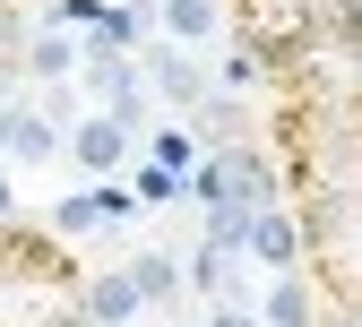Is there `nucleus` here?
I'll use <instances>...</instances> for the list:
<instances>
[{
    "mask_svg": "<svg viewBox=\"0 0 362 327\" xmlns=\"http://www.w3.org/2000/svg\"><path fill=\"white\" fill-rule=\"evenodd\" d=\"M216 327H250V319H216Z\"/></svg>",
    "mask_w": 362,
    "mask_h": 327,
    "instance_id": "obj_7",
    "label": "nucleus"
},
{
    "mask_svg": "<svg viewBox=\"0 0 362 327\" xmlns=\"http://www.w3.org/2000/svg\"><path fill=\"white\" fill-rule=\"evenodd\" d=\"M267 327H310V293L293 285V275H285L276 293H267Z\"/></svg>",
    "mask_w": 362,
    "mask_h": 327,
    "instance_id": "obj_3",
    "label": "nucleus"
},
{
    "mask_svg": "<svg viewBox=\"0 0 362 327\" xmlns=\"http://www.w3.org/2000/svg\"><path fill=\"white\" fill-rule=\"evenodd\" d=\"M18 69H26V9H18V0H0V95L18 86Z\"/></svg>",
    "mask_w": 362,
    "mask_h": 327,
    "instance_id": "obj_2",
    "label": "nucleus"
},
{
    "mask_svg": "<svg viewBox=\"0 0 362 327\" xmlns=\"http://www.w3.org/2000/svg\"><path fill=\"white\" fill-rule=\"evenodd\" d=\"M61 18H104V0H52Z\"/></svg>",
    "mask_w": 362,
    "mask_h": 327,
    "instance_id": "obj_6",
    "label": "nucleus"
},
{
    "mask_svg": "<svg viewBox=\"0 0 362 327\" xmlns=\"http://www.w3.org/2000/svg\"><path fill=\"white\" fill-rule=\"evenodd\" d=\"M0 327H95L86 267L35 224H0Z\"/></svg>",
    "mask_w": 362,
    "mask_h": 327,
    "instance_id": "obj_1",
    "label": "nucleus"
},
{
    "mask_svg": "<svg viewBox=\"0 0 362 327\" xmlns=\"http://www.w3.org/2000/svg\"><path fill=\"white\" fill-rule=\"evenodd\" d=\"M78 155H86V164L104 172V164L121 155V121H86V129H78Z\"/></svg>",
    "mask_w": 362,
    "mask_h": 327,
    "instance_id": "obj_4",
    "label": "nucleus"
},
{
    "mask_svg": "<svg viewBox=\"0 0 362 327\" xmlns=\"http://www.w3.org/2000/svg\"><path fill=\"white\" fill-rule=\"evenodd\" d=\"M207 26H216L207 0H173V35H207Z\"/></svg>",
    "mask_w": 362,
    "mask_h": 327,
    "instance_id": "obj_5",
    "label": "nucleus"
}]
</instances>
